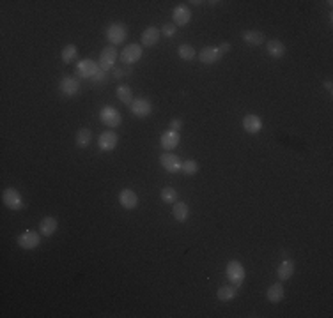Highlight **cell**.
<instances>
[{
  "instance_id": "cell-29",
  "label": "cell",
  "mask_w": 333,
  "mask_h": 318,
  "mask_svg": "<svg viewBox=\"0 0 333 318\" xmlns=\"http://www.w3.org/2000/svg\"><path fill=\"white\" fill-rule=\"evenodd\" d=\"M177 55L181 57V60L190 62V60H193L197 53H195L193 46H190V44H181V46L177 48Z\"/></svg>"
},
{
  "instance_id": "cell-23",
  "label": "cell",
  "mask_w": 333,
  "mask_h": 318,
  "mask_svg": "<svg viewBox=\"0 0 333 318\" xmlns=\"http://www.w3.org/2000/svg\"><path fill=\"white\" fill-rule=\"evenodd\" d=\"M241 38H243L245 43L252 44V46H261V44L266 43L264 34H262V32H259V30H243L241 32Z\"/></svg>"
},
{
  "instance_id": "cell-1",
  "label": "cell",
  "mask_w": 333,
  "mask_h": 318,
  "mask_svg": "<svg viewBox=\"0 0 333 318\" xmlns=\"http://www.w3.org/2000/svg\"><path fill=\"white\" fill-rule=\"evenodd\" d=\"M2 202H4V205L11 210L27 209V202H25L23 197L20 195V191L14 189V187H6V189L2 191Z\"/></svg>"
},
{
  "instance_id": "cell-6",
  "label": "cell",
  "mask_w": 333,
  "mask_h": 318,
  "mask_svg": "<svg viewBox=\"0 0 333 318\" xmlns=\"http://www.w3.org/2000/svg\"><path fill=\"white\" fill-rule=\"evenodd\" d=\"M129 112H131L135 117H138V119H146L147 115L153 113V103H151L147 98L133 99V103L129 105Z\"/></svg>"
},
{
  "instance_id": "cell-11",
  "label": "cell",
  "mask_w": 333,
  "mask_h": 318,
  "mask_svg": "<svg viewBox=\"0 0 333 318\" xmlns=\"http://www.w3.org/2000/svg\"><path fill=\"white\" fill-rule=\"evenodd\" d=\"M121 58H123V62L128 66L138 62L140 58H142V44H135V43L128 44L123 50V53H121Z\"/></svg>"
},
{
  "instance_id": "cell-25",
  "label": "cell",
  "mask_w": 333,
  "mask_h": 318,
  "mask_svg": "<svg viewBox=\"0 0 333 318\" xmlns=\"http://www.w3.org/2000/svg\"><path fill=\"white\" fill-rule=\"evenodd\" d=\"M266 297H268V301L271 302V304H279V302L284 299V287H282V281H280V283L271 284V287L268 288V292H266Z\"/></svg>"
},
{
  "instance_id": "cell-36",
  "label": "cell",
  "mask_w": 333,
  "mask_h": 318,
  "mask_svg": "<svg viewBox=\"0 0 333 318\" xmlns=\"http://www.w3.org/2000/svg\"><path fill=\"white\" fill-rule=\"evenodd\" d=\"M231 43H227V41H224V43L221 44H218V50L221 51V55H225V53H229V51H231Z\"/></svg>"
},
{
  "instance_id": "cell-20",
  "label": "cell",
  "mask_w": 333,
  "mask_h": 318,
  "mask_svg": "<svg viewBox=\"0 0 333 318\" xmlns=\"http://www.w3.org/2000/svg\"><path fill=\"white\" fill-rule=\"evenodd\" d=\"M266 51H268L269 57L273 58H282L286 55V44L279 39H269L266 43Z\"/></svg>"
},
{
  "instance_id": "cell-18",
  "label": "cell",
  "mask_w": 333,
  "mask_h": 318,
  "mask_svg": "<svg viewBox=\"0 0 333 318\" xmlns=\"http://www.w3.org/2000/svg\"><path fill=\"white\" fill-rule=\"evenodd\" d=\"M57 228H59V223L53 216H46L39 221V234H41L43 237H51V235L57 232Z\"/></svg>"
},
{
  "instance_id": "cell-24",
  "label": "cell",
  "mask_w": 333,
  "mask_h": 318,
  "mask_svg": "<svg viewBox=\"0 0 333 318\" xmlns=\"http://www.w3.org/2000/svg\"><path fill=\"white\" fill-rule=\"evenodd\" d=\"M294 262L292 260H284L282 264L279 265V269H276V276H279L280 281H287L292 278V274H294Z\"/></svg>"
},
{
  "instance_id": "cell-37",
  "label": "cell",
  "mask_w": 333,
  "mask_h": 318,
  "mask_svg": "<svg viewBox=\"0 0 333 318\" xmlns=\"http://www.w3.org/2000/svg\"><path fill=\"white\" fill-rule=\"evenodd\" d=\"M324 88H326L328 92H331V81H324Z\"/></svg>"
},
{
  "instance_id": "cell-13",
  "label": "cell",
  "mask_w": 333,
  "mask_h": 318,
  "mask_svg": "<svg viewBox=\"0 0 333 318\" xmlns=\"http://www.w3.org/2000/svg\"><path fill=\"white\" fill-rule=\"evenodd\" d=\"M160 36H161V30L158 27H147L146 30L142 32V36H140V43H142V46H147V48H153L158 44V41H160Z\"/></svg>"
},
{
  "instance_id": "cell-32",
  "label": "cell",
  "mask_w": 333,
  "mask_h": 318,
  "mask_svg": "<svg viewBox=\"0 0 333 318\" xmlns=\"http://www.w3.org/2000/svg\"><path fill=\"white\" fill-rule=\"evenodd\" d=\"M176 25L174 23H165L163 27H161V34L165 36V38H174L176 36Z\"/></svg>"
},
{
  "instance_id": "cell-16",
  "label": "cell",
  "mask_w": 333,
  "mask_h": 318,
  "mask_svg": "<svg viewBox=\"0 0 333 318\" xmlns=\"http://www.w3.org/2000/svg\"><path fill=\"white\" fill-rule=\"evenodd\" d=\"M119 203L126 210H135L138 207V195L133 189H123L119 195Z\"/></svg>"
},
{
  "instance_id": "cell-15",
  "label": "cell",
  "mask_w": 333,
  "mask_h": 318,
  "mask_svg": "<svg viewBox=\"0 0 333 318\" xmlns=\"http://www.w3.org/2000/svg\"><path fill=\"white\" fill-rule=\"evenodd\" d=\"M179 142H181V135L177 131H170V129L165 131L160 138V143H161V147H163L165 152H172V150L179 145Z\"/></svg>"
},
{
  "instance_id": "cell-3",
  "label": "cell",
  "mask_w": 333,
  "mask_h": 318,
  "mask_svg": "<svg viewBox=\"0 0 333 318\" xmlns=\"http://www.w3.org/2000/svg\"><path fill=\"white\" fill-rule=\"evenodd\" d=\"M99 120H101L106 128L116 129L123 124V115H121L119 110L114 108V106H103V108L99 110Z\"/></svg>"
},
{
  "instance_id": "cell-12",
  "label": "cell",
  "mask_w": 333,
  "mask_h": 318,
  "mask_svg": "<svg viewBox=\"0 0 333 318\" xmlns=\"http://www.w3.org/2000/svg\"><path fill=\"white\" fill-rule=\"evenodd\" d=\"M117 142H119V136L114 131H105L99 135L98 138V147L103 150V152H112L117 147Z\"/></svg>"
},
{
  "instance_id": "cell-34",
  "label": "cell",
  "mask_w": 333,
  "mask_h": 318,
  "mask_svg": "<svg viewBox=\"0 0 333 318\" xmlns=\"http://www.w3.org/2000/svg\"><path fill=\"white\" fill-rule=\"evenodd\" d=\"M181 128H183V120H181V119H172V120H170V125H169L170 131H177V133H179Z\"/></svg>"
},
{
  "instance_id": "cell-35",
  "label": "cell",
  "mask_w": 333,
  "mask_h": 318,
  "mask_svg": "<svg viewBox=\"0 0 333 318\" xmlns=\"http://www.w3.org/2000/svg\"><path fill=\"white\" fill-rule=\"evenodd\" d=\"M128 73H131V69H123V68H119V69H116V71H114V78L119 80V78H123V76L128 75Z\"/></svg>"
},
{
  "instance_id": "cell-7",
  "label": "cell",
  "mask_w": 333,
  "mask_h": 318,
  "mask_svg": "<svg viewBox=\"0 0 333 318\" xmlns=\"http://www.w3.org/2000/svg\"><path fill=\"white\" fill-rule=\"evenodd\" d=\"M41 234H38V232L34 230H27L23 232V234L18 237V246L21 247V249H36V247H39V244H41Z\"/></svg>"
},
{
  "instance_id": "cell-19",
  "label": "cell",
  "mask_w": 333,
  "mask_h": 318,
  "mask_svg": "<svg viewBox=\"0 0 333 318\" xmlns=\"http://www.w3.org/2000/svg\"><path fill=\"white\" fill-rule=\"evenodd\" d=\"M243 129L250 135H257L262 129V120L261 117L254 115V113H248V115L243 117Z\"/></svg>"
},
{
  "instance_id": "cell-5",
  "label": "cell",
  "mask_w": 333,
  "mask_h": 318,
  "mask_svg": "<svg viewBox=\"0 0 333 318\" xmlns=\"http://www.w3.org/2000/svg\"><path fill=\"white\" fill-rule=\"evenodd\" d=\"M116 60H117V50H116V46H105L101 50V53H99V62H98V66H99V69L101 71H105V73H108L110 69L116 66Z\"/></svg>"
},
{
  "instance_id": "cell-33",
  "label": "cell",
  "mask_w": 333,
  "mask_h": 318,
  "mask_svg": "<svg viewBox=\"0 0 333 318\" xmlns=\"http://www.w3.org/2000/svg\"><path fill=\"white\" fill-rule=\"evenodd\" d=\"M106 78H108V76H106V73L105 71H99L98 75H96L91 81H92V83H96V85H101V83H105Z\"/></svg>"
},
{
  "instance_id": "cell-22",
  "label": "cell",
  "mask_w": 333,
  "mask_h": 318,
  "mask_svg": "<svg viewBox=\"0 0 333 318\" xmlns=\"http://www.w3.org/2000/svg\"><path fill=\"white\" fill-rule=\"evenodd\" d=\"M238 295V287H234L232 283H229V284H221L220 288H218V292H216V297H218V301H224V302H229V301H232V299Z\"/></svg>"
},
{
  "instance_id": "cell-2",
  "label": "cell",
  "mask_w": 333,
  "mask_h": 318,
  "mask_svg": "<svg viewBox=\"0 0 333 318\" xmlns=\"http://www.w3.org/2000/svg\"><path fill=\"white\" fill-rule=\"evenodd\" d=\"M225 276H227L229 283H232L234 287L239 288L243 284V281H245L246 272H245V267H243L241 262L231 260L227 264V267H225Z\"/></svg>"
},
{
  "instance_id": "cell-9",
  "label": "cell",
  "mask_w": 333,
  "mask_h": 318,
  "mask_svg": "<svg viewBox=\"0 0 333 318\" xmlns=\"http://www.w3.org/2000/svg\"><path fill=\"white\" fill-rule=\"evenodd\" d=\"M160 165H161V168L166 170L169 173H177V172H181V165H183V161H181V157H177L176 154L163 152L160 156Z\"/></svg>"
},
{
  "instance_id": "cell-10",
  "label": "cell",
  "mask_w": 333,
  "mask_h": 318,
  "mask_svg": "<svg viewBox=\"0 0 333 318\" xmlns=\"http://www.w3.org/2000/svg\"><path fill=\"white\" fill-rule=\"evenodd\" d=\"M59 90H61V94L66 96V98H73V96L78 94L80 81L76 78H73V76H64V78L61 80V83H59Z\"/></svg>"
},
{
  "instance_id": "cell-17",
  "label": "cell",
  "mask_w": 333,
  "mask_h": 318,
  "mask_svg": "<svg viewBox=\"0 0 333 318\" xmlns=\"http://www.w3.org/2000/svg\"><path fill=\"white\" fill-rule=\"evenodd\" d=\"M172 18H174V25L176 27H184V25L190 23L191 20V11L184 6H177L172 11Z\"/></svg>"
},
{
  "instance_id": "cell-31",
  "label": "cell",
  "mask_w": 333,
  "mask_h": 318,
  "mask_svg": "<svg viewBox=\"0 0 333 318\" xmlns=\"http://www.w3.org/2000/svg\"><path fill=\"white\" fill-rule=\"evenodd\" d=\"M181 172H183L184 175H195V173L199 172V163L193 161V159H186V161H183V165H181Z\"/></svg>"
},
{
  "instance_id": "cell-21",
  "label": "cell",
  "mask_w": 333,
  "mask_h": 318,
  "mask_svg": "<svg viewBox=\"0 0 333 318\" xmlns=\"http://www.w3.org/2000/svg\"><path fill=\"white\" fill-rule=\"evenodd\" d=\"M172 216L177 223H184L190 216V209H188V203L186 202H179L177 200L176 203L172 205Z\"/></svg>"
},
{
  "instance_id": "cell-27",
  "label": "cell",
  "mask_w": 333,
  "mask_h": 318,
  "mask_svg": "<svg viewBox=\"0 0 333 318\" xmlns=\"http://www.w3.org/2000/svg\"><path fill=\"white\" fill-rule=\"evenodd\" d=\"M116 94H117V99H119L121 103H124V105H131L133 103V90L129 88V85H119L117 87V90H116Z\"/></svg>"
},
{
  "instance_id": "cell-26",
  "label": "cell",
  "mask_w": 333,
  "mask_h": 318,
  "mask_svg": "<svg viewBox=\"0 0 333 318\" xmlns=\"http://www.w3.org/2000/svg\"><path fill=\"white\" fill-rule=\"evenodd\" d=\"M92 142V131L89 128H80L76 131V147L80 149H87Z\"/></svg>"
},
{
  "instance_id": "cell-8",
  "label": "cell",
  "mask_w": 333,
  "mask_h": 318,
  "mask_svg": "<svg viewBox=\"0 0 333 318\" xmlns=\"http://www.w3.org/2000/svg\"><path fill=\"white\" fill-rule=\"evenodd\" d=\"M99 71H101L99 66L96 64L94 60H91V58H84V60H80L78 64H76V73H78L80 78L92 80Z\"/></svg>"
},
{
  "instance_id": "cell-30",
  "label": "cell",
  "mask_w": 333,
  "mask_h": 318,
  "mask_svg": "<svg viewBox=\"0 0 333 318\" xmlns=\"http://www.w3.org/2000/svg\"><path fill=\"white\" fill-rule=\"evenodd\" d=\"M76 57H78V48H76V44H68V46H64V50H62V62L69 64V62H73Z\"/></svg>"
},
{
  "instance_id": "cell-28",
  "label": "cell",
  "mask_w": 333,
  "mask_h": 318,
  "mask_svg": "<svg viewBox=\"0 0 333 318\" xmlns=\"http://www.w3.org/2000/svg\"><path fill=\"white\" fill-rule=\"evenodd\" d=\"M160 197H161V200H163L165 203H172V205H174V203L179 200V193H177V191L174 189L172 186H166V187L161 189Z\"/></svg>"
},
{
  "instance_id": "cell-4",
  "label": "cell",
  "mask_w": 333,
  "mask_h": 318,
  "mask_svg": "<svg viewBox=\"0 0 333 318\" xmlns=\"http://www.w3.org/2000/svg\"><path fill=\"white\" fill-rule=\"evenodd\" d=\"M126 38H128V27L121 21H116L112 23L108 28H106V39L112 46H117V44H123Z\"/></svg>"
},
{
  "instance_id": "cell-14",
  "label": "cell",
  "mask_w": 333,
  "mask_h": 318,
  "mask_svg": "<svg viewBox=\"0 0 333 318\" xmlns=\"http://www.w3.org/2000/svg\"><path fill=\"white\" fill-rule=\"evenodd\" d=\"M220 58H221V51L218 50V46H206V48H202L201 53H199V60L206 66L216 64Z\"/></svg>"
}]
</instances>
